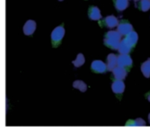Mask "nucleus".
<instances>
[{"instance_id": "obj_7", "label": "nucleus", "mask_w": 150, "mask_h": 130, "mask_svg": "<svg viewBox=\"0 0 150 130\" xmlns=\"http://www.w3.org/2000/svg\"><path fill=\"white\" fill-rule=\"evenodd\" d=\"M35 28H36L35 21L29 20L25 23V25L23 27V32L26 36H32L34 34V32L35 31Z\"/></svg>"}, {"instance_id": "obj_23", "label": "nucleus", "mask_w": 150, "mask_h": 130, "mask_svg": "<svg viewBox=\"0 0 150 130\" xmlns=\"http://www.w3.org/2000/svg\"><path fill=\"white\" fill-rule=\"evenodd\" d=\"M59 1H63V0H59Z\"/></svg>"}, {"instance_id": "obj_20", "label": "nucleus", "mask_w": 150, "mask_h": 130, "mask_svg": "<svg viewBox=\"0 0 150 130\" xmlns=\"http://www.w3.org/2000/svg\"><path fill=\"white\" fill-rule=\"evenodd\" d=\"M146 98H147V100L150 102V91H149V92H148V93L146 95Z\"/></svg>"}, {"instance_id": "obj_18", "label": "nucleus", "mask_w": 150, "mask_h": 130, "mask_svg": "<svg viewBox=\"0 0 150 130\" xmlns=\"http://www.w3.org/2000/svg\"><path fill=\"white\" fill-rule=\"evenodd\" d=\"M138 8L142 12H147L150 9V0H139Z\"/></svg>"}, {"instance_id": "obj_4", "label": "nucleus", "mask_w": 150, "mask_h": 130, "mask_svg": "<svg viewBox=\"0 0 150 130\" xmlns=\"http://www.w3.org/2000/svg\"><path fill=\"white\" fill-rule=\"evenodd\" d=\"M131 31H132V26L128 21L123 20L120 22H118V24H117V32L121 36H126Z\"/></svg>"}, {"instance_id": "obj_15", "label": "nucleus", "mask_w": 150, "mask_h": 130, "mask_svg": "<svg viewBox=\"0 0 150 130\" xmlns=\"http://www.w3.org/2000/svg\"><path fill=\"white\" fill-rule=\"evenodd\" d=\"M140 70L146 78H150V58L142 63Z\"/></svg>"}, {"instance_id": "obj_19", "label": "nucleus", "mask_w": 150, "mask_h": 130, "mask_svg": "<svg viewBox=\"0 0 150 130\" xmlns=\"http://www.w3.org/2000/svg\"><path fill=\"white\" fill-rule=\"evenodd\" d=\"M74 89H77L79 90H81V92H85L87 90V84L82 82V81H75L72 84Z\"/></svg>"}, {"instance_id": "obj_16", "label": "nucleus", "mask_w": 150, "mask_h": 130, "mask_svg": "<svg viewBox=\"0 0 150 130\" xmlns=\"http://www.w3.org/2000/svg\"><path fill=\"white\" fill-rule=\"evenodd\" d=\"M126 126H146V122L143 119L139 118L136 119H130L125 123Z\"/></svg>"}, {"instance_id": "obj_11", "label": "nucleus", "mask_w": 150, "mask_h": 130, "mask_svg": "<svg viewBox=\"0 0 150 130\" xmlns=\"http://www.w3.org/2000/svg\"><path fill=\"white\" fill-rule=\"evenodd\" d=\"M88 17L93 21H99L102 18L101 11L96 6H91L88 9Z\"/></svg>"}, {"instance_id": "obj_3", "label": "nucleus", "mask_w": 150, "mask_h": 130, "mask_svg": "<svg viewBox=\"0 0 150 130\" xmlns=\"http://www.w3.org/2000/svg\"><path fill=\"white\" fill-rule=\"evenodd\" d=\"M117 65L124 68H130L132 66V59L128 54H120L117 58Z\"/></svg>"}, {"instance_id": "obj_1", "label": "nucleus", "mask_w": 150, "mask_h": 130, "mask_svg": "<svg viewBox=\"0 0 150 130\" xmlns=\"http://www.w3.org/2000/svg\"><path fill=\"white\" fill-rule=\"evenodd\" d=\"M121 41V35L115 30H110L105 34L104 36V44L112 49V50H117L119 43Z\"/></svg>"}, {"instance_id": "obj_22", "label": "nucleus", "mask_w": 150, "mask_h": 130, "mask_svg": "<svg viewBox=\"0 0 150 130\" xmlns=\"http://www.w3.org/2000/svg\"><path fill=\"white\" fill-rule=\"evenodd\" d=\"M134 1H139V0H134Z\"/></svg>"}, {"instance_id": "obj_6", "label": "nucleus", "mask_w": 150, "mask_h": 130, "mask_svg": "<svg viewBox=\"0 0 150 130\" xmlns=\"http://www.w3.org/2000/svg\"><path fill=\"white\" fill-rule=\"evenodd\" d=\"M132 48L133 47L124 38L123 40L120 41L117 50L120 52V54H129L132 51Z\"/></svg>"}, {"instance_id": "obj_9", "label": "nucleus", "mask_w": 150, "mask_h": 130, "mask_svg": "<svg viewBox=\"0 0 150 130\" xmlns=\"http://www.w3.org/2000/svg\"><path fill=\"white\" fill-rule=\"evenodd\" d=\"M111 89H112V91L115 94L119 95V94H122L125 91V83H124V82L122 80H116L112 83Z\"/></svg>"}, {"instance_id": "obj_14", "label": "nucleus", "mask_w": 150, "mask_h": 130, "mask_svg": "<svg viewBox=\"0 0 150 130\" xmlns=\"http://www.w3.org/2000/svg\"><path fill=\"white\" fill-rule=\"evenodd\" d=\"M114 5L117 11H125L129 6V0H114Z\"/></svg>"}, {"instance_id": "obj_8", "label": "nucleus", "mask_w": 150, "mask_h": 130, "mask_svg": "<svg viewBox=\"0 0 150 130\" xmlns=\"http://www.w3.org/2000/svg\"><path fill=\"white\" fill-rule=\"evenodd\" d=\"M112 73H113V76L116 80H124L126 75H127V71L125 68L124 67H118L117 66L113 70H112Z\"/></svg>"}, {"instance_id": "obj_5", "label": "nucleus", "mask_w": 150, "mask_h": 130, "mask_svg": "<svg viewBox=\"0 0 150 130\" xmlns=\"http://www.w3.org/2000/svg\"><path fill=\"white\" fill-rule=\"evenodd\" d=\"M91 69L95 73L103 74L107 71L106 64L103 63L102 60H94L91 64Z\"/></svg>"}, {"instance_id": "obj_12", "label": "nucleus", "mask_w": 150, "mask_h": 130, "mask_svg": "<svg viewBox=\"0 0 150 130\" xmlns=\"http://www.w3.org/2000/svg\"><path fill=\"white\" fill-rule=\"evenodd\" d=\"M117 56L113 53H110L108 55L107 57V65H106V67H107V69L109 71H112L117 65Z\"/></svg>"}, {"instance_id": "obj_10", "label": "nucleus", "mask_w": 150, "mask_h": 130, "mask_svg": "<svg viewBox=\"0 0 150 130\" xmlns=\"http://www.w3.org/2000/svg\"><path fill=\"white\" fill-rule=\"evenodd\" d=\"M104 26H106L107 28H113L117 26L118 24V20L117 17L113 16V15H110V16H107L106 18H104V20L103 21Z\"/></svg>"}, {"instance_id": "obj_17", "label": "nucleus", "mask_w": 150, "mask_h": 130, "mask_svg": "<svg viewBox=\"0 0 150 130\" xmlns=\"http://www.w3.org/2000/svg\"><path fill=\"white\" fill-rule=\"evenodd\" d=\"M84 63H85V57H84V55L82 53H79L77 55L76 59H74L72 61V64H73V66L75 67H81Z\"/></svg>"}, {"instance_id": "obj_13", "label": "nucleus", "mask_w": 150, "mask_h": 130, "mask_svg": "<svg viewBox=\"0 0 150 130\" xmlns=\"http://www.w3.org/2000/svg\"><path fill=\"white\" fill-rule=\"evenodd\" d=\"M125 39L132 46V47H134L135 45H136V43H137V42H138V39H139V36H138V34H137V32H135V31H131L130 33H128L126 36H125Z\"/></svg>"}, {"instance_id": "obj_2", "label": "nucleus", "mask_w": 150, "mask_h": 130, "mask_svg": "<svg viewBox=\"0 0 150 130\" xmlns=\"http://www.w3.org/2000/svg\"><path fill=\"white\" fill-rule=\"evenodd\" d=\"M64 33H65V31H64V28L63 26H58L53 29V31L51 32V36H50L53 47H57L60 44L64 36Z\"/></svg>"}, {"instance_id": "obj_21", "label": "nucleus", "mask_w": 150, "mask_h": 130, "mask_svg": "<svg viewBox=\"0 0 150 130\" xmlns=\"http://www.w3.org/2000/svg\"><path fill=\"white\" fill-rule=\"evenodd\" d=\"M148 120H149V123H150V113L148 114Z\"/></svg>"}]
</instances>
